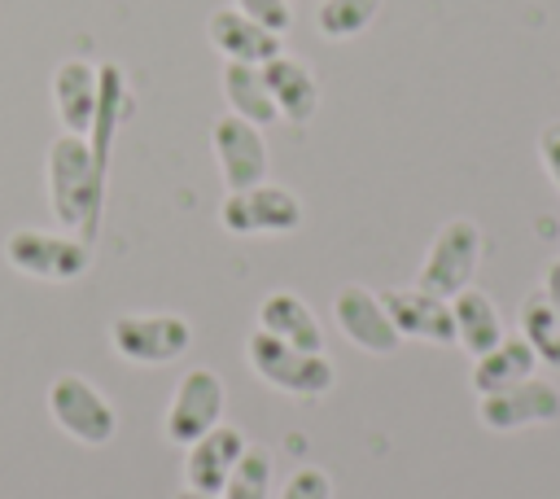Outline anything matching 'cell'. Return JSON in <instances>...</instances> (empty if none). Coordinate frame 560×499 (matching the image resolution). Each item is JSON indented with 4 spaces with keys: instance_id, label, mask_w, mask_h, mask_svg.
<instances>
[{
    "instance_id": "6da1fadb",
    "label": "cell",
    "mask_w": 560,
    "mask_h": 499,
    "mask_svg": "<svg viewBox=\"0 0 560 499\" xmlns=\"http://www.w3.org/2000/svg\"><path fill=\"white\" fill-rule=\"evenodd\" d=\"M101 201H105V158L92 149L88 136L61 131L48 144V206L57 223L92 245Z\"/></svg>"
},
{
    "instance_id": "7a4b0ae2",
    "label": "cell",
    "mask_w": 560,
    "mask_h": 499,
    "mask_svg": "<svg viewBox=\"0 0 560 499\" xmlns=\"http://www.w3.org/2000/svg\"><path fill=\"white\" fill-rule=\"evenodd\" d=\"M245 359L258 381H267L280 394H293V398H324L337 385V368L324 350H298L262 328H254L245 337Z\"/></svg>"
},
{
    "instance_id": "3957f363",
    "label": "cell",
    "mask_w": 560,
    "mask_h": 499,
    "mask_svg": "<svg viewBox=\"0 0 560 499\" xmlns=\"http://www.w3.org/2000/svg\"><path fill=\"white\" fill-rule=\"evenodd\" d=\"M109 346L127 363L162 368L192 346V324L175 311H127L109 324Z\"/></svg>"
},
{
    "instance_id": "277c9868",
    "label": "cell",
    "mask_w": 560,
    "mask_h": 499,
    "mask_svg": "<svg viewBox=\"0 0 560 499\" xmlns=\"http://www.w3.org/2000/svg\"><path fill=\"white\" fill-rule=\"evenodd\" d=\"M4 258L13 271L31 276V280H48V285H66L79 280L92 263V245L57 232H39V228H18L4 236Z\"/></svg>"
},
{
    "instance_id": "5b68a950",
    "label": "cell",
    "mask_w": 560,
    "mask_h": 499,
    "mask_svg": "<svg viewBox=\"0 0 560 499\" xmlns=\"http://www.w3.org/2000/svg\"><path fill=\"white\" fill-rule=\"evenodd\" d=\"M477 263H481V228L472 219H446L424 250L416 285L438 298H455L459 289L472 285Z\"/></svg>"
},
{
    "instance_id": "8992f818",
    "label": "cell",
    "mask_w": 560,
    "mask_h": 499,
    "mask_svg": "<svg viewBox=\"0 0 560 499\" xmlns=\"http://www.w3.org/2000/svg\"><path fill=\"white\" fill-rule=\"evenodd\" d=\"M223 403H228L223 376H219L214 368H188V372L175 381L171 403H166V416H162L166 442L188 446V442H197L201 433H210L214 425H223Z\"/></svg>"
},
{
    "instance_id": "52a82bcc",
    "label": "cell",
    "mask_w": 560,
    "mask_h": 499,
    "mask_svg": "<svg viewBox=\"0 0 560 499\" xmlns=\"http://www.w3.org/2000/svg\"><path fill=\"white\" fill-rule=\"evenodd\" d=\"M48 411L57 420L61 433H70L74 442L83 446H105L114 433H118V416H114V403L79 372H61L52 385H48Z\"/></svg>"
},
{
    "instance_id": "ba28073f",
    "label": "cell",
    "mask_w": 560,
    "mask_h": 499,
    "mask_svg": "<svg viewBox=\"0 0 560 499\" xmlns=\"http://www.w3.org/2000/svg\"><path fill=\"white\" fill-rule=\"evenodd\" d=\"M219 219L236 236H280L302 228V201L284 184H254V188H232L219 206Z\"/></svg>"
},
{
    "instance_id": "9c48e42d",
    "label": "cell",
    "mask_w": 560,
    "mask_h": 499,
    "mask_svg": "<svg viewBox=\"0 0 560 499\" xmlns=\"http://www.w3.org/2000/svg\"><path fill=\"white\" fill-rule=\"evenodd\" d=\"M477 420L490 433H521L534 425H551L560 420V385L529 376L521 385H508L499 394H481L477 398Z\"/></svg>"
},
{
    "instance_id": "30bf717a",
    "label": "cell",
    "mask_w": 560,
    "mask_h": 499,
    "mask_svg": "<svg viewBox=\"0 0 560 499\" xmlns=\"http://www.w3.org/2000/svg\"><path fill=\"white\" fill-rule=\"evenodd\" d=\"M332 320L337 328L346 333L350 346H359L363 355H394L398 350V328L385 311V302L363 289V285H341L337 298H332Z\"/></svg>"
},
{
    "instance_id": "8fae6325",
    "label": "cell",
    "mask_w": 560,
    "mask_h": 499,
    "mask_svg": "<svg viewBox=\"0 0 560 499\" xmlns=\"http://www.w3.org/2000/svg\"><path fill=\"white\" fill-rule=\"evenodd\" d=\"M398 337L411 341H429V346H455V315H451V298H438L420 285L411 289H385L381 293Z\"/></svg>"
},
{
    "instance_id": "7c38bea8",
    "label": "cell",
    "mask_w": 560,
    "mask_h": 499,
    "mask_svg": "<svg viewBox=\"0 0 560 499\" xmlns=\"http://www.w3.org/2000/svg\"><path fill=\"white\" fill-rule=\"evenodd\" d=\"M210 140H214V158H219L228 193L232 188H254V184L267 179V140L254 123H245L236 114H223L214 123Z\"/></svg>"
},
{
    "instance_id": "4fadbf2b",
    "label": "cell",
    "mask_w": 560,
    "mask_h": 499,
    "mask_svg": "<svg viewBox=\"0 0 560 499\" xmlns=\"http://www.w3.org/2000/svg\"><path fill=\"white\" fill-rule=\"evenodd\" d=\"M52 105L61 118V131L74 136H92L96 127V109H101V70L70 57L52 70Z\"/></svg>"
},
{
    "instance_id": "5bb4252c",
    "label": "cell",
    "mask_w": 560,
    "mask_h": 499,
    "mask_svg": "<svg viewBox=\"0 0 560 499\" xmlns=\"http://www.w3.org/2000/svg\"><path fill=\"white\" fill-rule=\"evenodd\" d=\"M245 451V433L232 429V425H214L210 433H201L197 442H188V455H184V486L188 490H206V495H219L232 464L241 460Z\"/></svg>"
},
{
    "instance_id": "9a60e30c",
    "label": "cell",
    "mask_w": 560,
    "mask_h": 499,
    "mask_svg": "<svg viewBox=\"0 0 560 499\" xmlns=\"http://www.w3.org/2000/svg\"><path fill=\"white\" fill-rule=\"evenodd\" d=\"M206 31H210V44H214L228 61L267 66L271 57H280V35H276V31H267L262 22L245 18L241 9H214Z\"/></svg>"
},
{
    "instance_id": "2e32d148",
    "label": "cell",
    "mask_w": 560,
    "mask_h": 499,
    "mask_svg": "<svg viewBox=\"0 0 560 499\" xmlns=\"http://www.w3.org/2000/svg\"><path fill=\"white\" fill-rule=\"evenodd\" d=\"M262 79H267V92L276 101V114L289 118V123H306L315 109H319V83L315 74L298 61V57H271L262 66Z\"/></svg>"
},
{
    "instance_id": "e0dca14e",
    "label": "cell",
    "mask_w": 560,
    "mask_h": 499,
    "mask_svg": "<svg viewBox=\"0 0 560 499\" xmlns=\"http://www.w3.org/2000/svg\"><path fill=\"white\" fill-rule=\"evenodd\" d=\"M258 328L280 337V341H289V346H298V350H324V328H319L315 311L289 289H276V293L262 298Z\"/></svg>"
},
{
    "instance_id": "ac0fdd59",
    "label": "cell",
    "mask_w": 560,
    "mask_h": 499,
    "mask_svg": "<svg viewBox=\"0 0 560 499\" xmlns=\"http://www.w3.org/2000/svg\"><path fill=\"white\" fill-rule=\"evenodd\" d=\"M529 376H538V355H534V346L525 337H503L494 350L472 359V390H477V398L481 394H499L508 385H521Z\"/></svg>"
},
{
    "instance_id": "d6986e66",
    "label": "cell",
    "mask_w": 560,
    "mask_h": 499,
    "mask_svg": "<svg viewBox=\"0 0 560 499\" xmlns=\"http://www.w3.org/2000/svg\"><path fill=\"white\" fill-rule=\"evenodd\" d=\"M451 315H455V341H459L472 359L486 355V350H494V346L508 337L499 306H494L481 289H472V285L451 298Z\"/></svg>"
},
{
    "instance_id": "ffe728a7",
    "label": "cell",
    "mask_w": 560,
    "mask_h": 499,
    "mask_svg": "<svg viewBox=\"0 0 560 499\" xmlns=\"http://www.w3.org/2000/svg\"><path fill=\"white\" fill-rule=\"evenodd\" d=\"M223 101L236 118L254 123V127H267L276 123V101L267 92V79H262V66H245V61H223Z\"/></svg>"
},
{
    "instance_id": "44dd1931",
    "label": "cell",
    "mask_w": 560,
    "mask_h": 499,
    "mask_svg": "<svg viewBox=\"0 0 560 499\" xmlns=\"http://www.w3.org/2000/svg\"><path fill=\"white\" fill-rule=\"evenodd\" d=\"M521 337L534 346L538 363L560 368V315H556V306L542 298V289L521 302Z\"/></svg>"
},
{
    "instance_id": "7402d4cb",
    "label": "cell",
    "mask_w": 560,
    "mask_h": 499,
    "mask_svg": "<svg viewBox=\"0 0 560 499\" xmlns=\"http://www.w3.org/2000/svg\"><path fill=\"white\" fill-rule=\"evenodd\" d=\"M381 4H385V0H319V9H315V31H319L324 39H354V35H363V31L376 22Z\"/></svg>"
},
{
    "instance_id": "603a6c76",
    "label": "cell",
    "mask_w": 560,
    "mask_h": 499,
    "mask_svg": "<svg viewBox=\"0 0 560 499\" xmlns=\"http://www.w3.org/2000/svg\"><path fill=\"white\" fill-rule=\"evenodd\" d=\"M219 495L223 499H271V451L245 442V451L232 464V473H228Z\"/></svg>"
},
{
    "instance_id": "cb8c5ba5",
    "label": "cell",
    "mask_w": 560,
    "mask_h": 499,
    "mask_svg": "<svg viewBox=\"0 0 560 499\" xmlns=\"http://www.w3.org/2000/svg\"><path fill=\"white\" fill-rule=\"evenodd\" d=\"M280 499H332V481H328V473H324V468L302 464V468H293V473L284 477Z\"/></svg>"
},
{
    "instance_id": "d4e9b609",
    "label": "cell",
    "mask_w": 560,
    "mask_h": 499,
    "mask_svg": "<svg viewBox=\"0 0 560 499\" xmlns=\"http://www.w3.org/2000/svg\"><path fill=\"white\" fill-rule=\"evenodd\" d=\"M232 9H241V13L254 18V22H262V26L276 31V35H284V31L293 26L289 0H232Z\"/></svg>"
},
{
    "instance_id": "484cf974",
    "label": "cell",
    "mask_w": 560,
    "mask_h": 499,
    "mask_svg": "<svg viewBox=\"0 0 560 499\" xmlns=\"http://www.w3.org/2000/svg\"><path fill=\"white\" fill-rule=\"evenodd\" d=\"M538 158H542V166H547L551 184L560 188V118L542 127V136H538Z\"/></svg>"
},
{
    "instance_id": "4316f807",
    "label": "cell",
    "mask_w": 560,
    "mask_h": 499,
    "mask_svg": "<svg viewBox=\"0 0 560 499\" xmlns=\"http://www.w3.org/2000/svg\"><path fill=\"white\" fill-rule=\"evenodd\" d=\"M542 298L556 306V315H560V258H551V267L542 271Z\"/></svg>"
},
{
    "instance_id": "83f0119b",
    "label": "cell",
    "mask_w": 560,
    "mask_h": 499,
    "mask_svg": "<svg viewBox=\"0 0 560 499\" xmlns=\"http://www.w3.org/2000/svg\"><path fill=\"white\" fill-rule=\"evenodd\" d=\"M175 499H223V495H206V490H188L184 486V490H175Z\"/></svg>"
}]
</instances>
